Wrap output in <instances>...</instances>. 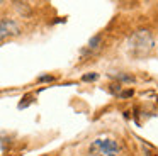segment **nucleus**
<instances>
[{
  "mask_svg": "<svg viewBox=\"0 0 158 156\" xmlns=\"http://www.w3.org/2000/svg\"><path fill=\"white\" fill-rule=\"evenodd\" d=\"M97 80V73H90V75H83V81H94Z\"/></svg>",
  "mask_w": 158,
  "mask_h": 156,
  "instance_id": "obj_6",
  "label": "nucleus"
},
{
  "mask_svg": "<svg viewBox=\"0 0 158 156\" xmlns=\"http://www.w3.org/2000/svg\"><path fill=\"white\" fill-rule=\"evenodd\" d=\"M131 95H133V90H126L121 93V97H131Z\"/></svg>",
  "mask_w": 158,
  "mask_h": 156,
  "instance_id": "obj_7",
  "label": "nucleus"
},
{
  "mask_svg": "<svg viewBox=\"0 0 158 156\" xmlns=\"http://www.w3.org/2000/svg\"><path fill=\"white\" fill-rule=\"evenodd\" d=\"M100 41H102V37H100V36H94L92 39L89 41V47H90V49H97V47L100 46Z\"/></svg>",
  "mask_w": 158,
  "mask_h": 156,
  "instance_id": "obj_4",
  "label": "nucleus"
},
{
  "mask_svg": "<svg viewBox=\"0 0 158 156\" xmlns=\"http://www.w3.org/2000/svg\"><path fill=\"white\" fill-rule=\"evenodd\" d=\"M90 156H119L121 146L110 138H97L89 146Z\"/></svg>",
  "mask_w": 158,
  "mask_h": 156,
  "instance_id": "obj_2",
  "label": "nucleus"
},
{
  "mask_svg": "<svg viewBox=\"0 0 158 156\" xmlns=\"http://www.w3.org/2000/svg\"><path fill=\"white\" fill-rule=\"evenodd\" d=\"M114 76H116L117 80H126V81H133V76H129V75H123V73H117V75H114Z\"/></svg>",
  "mask_w": 158,
  "mask_h": 156,
  "instance_id": "obj_5",
  "label": "nucleus"
},
{
  "mask_svg": "<svg viewBox=\"0 0 158 156\" xmlns=\"http://www.w3.org/2000/svg\"><path fill=\"white\" fill-rule=\"evenodd\" d=\"M155 46V39L150 34V31H136L133 36L127 39V51L133 58L136 60H141V58L148 56V54L153 51Z\"/></svg>",
  "mask_w": 158,
  "mask_h": 156,
  "instance_id": "obj_1",
  "label": "nucleus"
},
{
  "mask_svg": "<svg viewBox=\"0 0 158 156\" xmlns=\"http://www.w3.org/2000/svg\"><path fill=\"white\" fill-rule=\"evenodd\" d=\"M39 80H41V81H51V80H53V76H41Z\"/></svg>",
  "mask_w": 158,
  "mask_h": 156,
  "instance_id": "obj_8",
  "label": "nucleus"
},
{
  "mask_svg": "<svg viewBox=\"0 0 158 156\" xmlns=\"http://www.w3.org/2000/svg\"><path fill=\"white\" fill-rule=\"evenodd\" d=\"M19 32H21V27H19V24L15 20L12 19L0 20V41L12 37V36H17Z\"/></svg>",
  "mask_w": 158,
  "mask_h": 156,
  "instance_id": "obj_3",
  "label": "nucleus"
}]
</instances>
